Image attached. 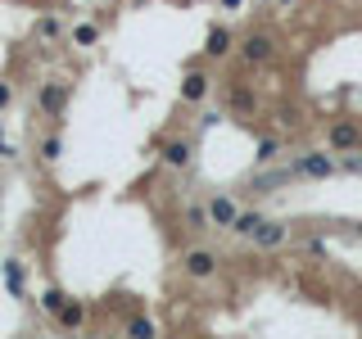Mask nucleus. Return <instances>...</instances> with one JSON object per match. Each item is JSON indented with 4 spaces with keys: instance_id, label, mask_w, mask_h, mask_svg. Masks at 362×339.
<instances>
[{
    "instance_id": "1",
    "label": "nucleus",
    "mask_w": 362,
    "mask_h": 339,
    "mask_svg": "<svg viewBox=\"0 0 362 339\" xmlns=\"http://www.w3.org/2000/svg\"><path fill=\"white\" fill-rule=\"evenodd\" d=\"M335 150H308V154H299V159L290 163V172L294 177H308V181H326V177H335Z\"/></svg>"
},
{
    "instance_id": "2",
    "label": "nucleus",
    "mask_w": 362,
    "mask_h": 339,
    "mask_svg": "<svg viewBox=\"0 0 362 339\" xmlns=\"http://www.w3.org/2000/svg\"><path fill=\"white\" fill-rule=\"evenodd\" d=\"M326 145H331L335 154L358 150V145H362V127H358L354 118H335V122H331V131H326Z\"/></svg>"
},
{
    "instance_id": "3",
    "label": "nucleus",
    "mask_w": 362,
    "mask_h": 339,
    "mask_svg": "<svg viewBox=\"0 0 362 339\" xmlns=\"http://www.w3.org/2000/svg\"><path fill=\"white\" fill-rule=\"evenodd\" d=\"M181 271L195 276V280H208L217 271V254L213 249H186V254H181Z\"/></svg>"
},
{
    "instance_id": "4",
    "label": "nucleus",
    "mask_w": 362,
    "mask_h": 339,
    "mask_svg": "<svg viewBox=\"0 0 362 339\" xmlns=\"http://www.w3.org/2000/svg\"><path fill=\"white\" fill-rule=\"evenodd\" d=\"M276 55V41L268 32H254V36H245V45H240V59L249 64V68H263Z\"/></svg>"
},
{
    "instance_id": "5",
    "label": "nucleus",
    "mask_w": 362,
    "mask_h": 339,
    "mask_svg": "<svg viewBox=\"0 0 362 339\" xmlns=\"http://www.w3.org/2000/svg\"><path fill=\"white\" fill-rule=\"evenodd\" d=\"M208 217H213V226L231 231L236 217H240V203H236L231 195H213V199H208Z\"/></svg>"
},
{
    "instance_id": "6",
    "label": "nucleus",
    "mask_w": 362,
    "mask_h": 339,
    "mask_svg": "<svg viewBox=\"0 0 362 339\" xmlns=\"http://www.w3.org/2000/svg\"><path fill=\"white\" fill-rule=\"evenodd\" d=\"M285 240H290V222H263L259 236H254V245L259 249H281Z\"/></svg>"
},
{
    "instance_id": "7",
    "label": "nucleus",
    "mask_w": 362,
    "mask_h": 339,
    "mask_svg": "<svg viewBox=\"0 0 362 339\" xmlns=\"http://www.w3.org/2000/svg\"><path fill=\"white\" fill-rule=\"evenodd\" d=\"M64 100H68V86H64V82H50L41 95H36L41 113H50V118H59V113H64Z\"/></svg>"
},
{
    "instance_id": "8",
    "label": "nucleus",
    "mask_w": 362,
    "mask_h": 339,
    "mask_svg": "<svg viewBox=\"0 0 362 339\" xmlns=\"http://www.w3.org/2000/svg\"><path fill=\"white\" fill-rule=\"evenodd\" d=\"M204 55H208V59L231 55V32H226V27H213V32H208V41H204Z\"/></svg>"
},
{
    "instance_id": "9",
    "label": "nucleus",
    "mask_w": 362,
    "mask_h": 339,
    "mask_svg": "<svg viewBox=\"0 0 362 339\" xmlns=\"http://www.w3.org/2000/svg\"><path fill=\"white\" fill-rule=\"evenodd\" d=\"M204 95H208V77L204 73H190L186 82H181V100H186V104H199Z\"/></svg>"
},
{
    "instance_id": "10",
    "label": "nucleus",
    "mask_w": 362,
    "mask_h": 339,
    "mask_svg": "<svg viewBox=\"0 0 362 339\" xmlns=\"http://www.w3.org/2000/svg\"><path fill=\"white\" fill-rule=\"evenodd\" d=\"M164 163L168 168H190V140H168L164 145Z\"/></svg>"
},
{
    "instance_id": "11",
    "label": "nucleus",
    "mask_w": 362,
    "mask_h": 339,
    "mask_svg": "<svg viewBox=\"0 0 362 339\" xmlns=\"http://www.w3.org/2000/svg\"><path fill=\"white\" fill-rule=\"evenodd\" d=\"M55 322H59L64 331H78V326L87 322V308H82V303H73V298H68V303H64L59 312H55Z\"/></svg>"
},
{
    "instance_id": "12",
    "label": "nucleus",
    "mask_w": 362,
    "mask_h": 339,
    "mask_svg": "<svg viewBox=\"0 0 362 339\" xmlns=\"http://www.w3.org/2000/svg\"><path fill=\"white\" fill-rule=\"evenodd\" d=\"M263 222H268L263 212H240L231 231H236V236H245V240H254V236H259V226H263Z\"/></svg>"
},
{
    "instance_id": "13",
    "label": "nucleus",
    "mask_w": 362,
    "mask_h": 339,
    "mask_svg": "<svg viewBox=\"0 0 362 339\" xmlns=\"http://www.w3.org/2000/svg\"><path fill=\"white\" fill-rule=\"evenodd\" d=\"M186 226H190V231H213V217H208V208L190 203V208H186Z\"/></svg>"
},
{
    "instance_id": "14",
    "label": "nucleus",
    "mask_w": 362,
    "mask_h": 339,
    "mask_svg": "<svg viewBox=\"0 0 362 339\" xmlns=\"http://www.w3.org/2000/svg\"><path fill=\"white\" fill-rule=\"evenodd\" d=\"M5 285H9V294H23V267H18V263H5Z\"/></svg>"
},
{
    "instance_id": "15",
    "label": "nucleus",
    "mask_w": 362,
    "mask_h": 339,
    "mask_svg": "<svg viewBox=\"0 0 362 339\" xmlns=\"http://www.w3.org/2000/svg\"><path fill=\"white\" fill-rule=\"evenodd\" d=\"M64 303H68V294H64V289H45V294H41V308H45V312H59Z\"/></svg>"
},
{
    "instance_id": "16",
    "label": "nucleus",
    "mask_w": 362,
    "mask_h": 339,
    "mask_svg": "<svg viewBox=\"0 0 362 339\" xmlns=\"http://www.w3.org/2000/svg\"><path fill=\"white\" fill-rule=\"evenodd\" d=\"M59 154H64V140H59V136H45V140H41V159H45V163H55Z\"/></svg>"
},
{
    "instance_id": "17",
    "label": "nucleus",
    "mask_w": 362,
    "mask_h": 339,
    "mask_svg": "<svg viewBox=\"0 0 362 339\" xmlns=\"http://www.w3.org/2000/svg\"><path fill=\"white\" fill-rule=\"evenodd\" d=\"M127 335H136V339L154 335V322H150V317H131V322H127Z\"/></svg>"
},
{
    "instance_id": "18",
    "label": "nucleus",
    "mask_w": 362,
    "mask_h": 339,
    "mask_svg": "<svg viewBox=\"0 0 362 339\" xmlns=\"http://www.w3.org/2000/svg\"><path fill=\"white\" fill-rule=\"evenodd\" d=\"M95 36H100V27H95V23L73 27V41H78V45H95Z\"/></svg>"
},
{
    "instance_id": "19",
    "label": "nucleus",
    "mask_w": 362,
    "mask_h": 339,
    "mask_svg": "<svg viewBox=\"0 0 362 339\" xmlns=\"http://www.w3.org/2000/svg\"><path fill=\"white\" fill-rule=\"evenodd\" d=\"M276 154H281V140H272V136H268V140H259V154H254V159H259V163H272Z\"/></svg>"
},
{
    "instance_id": "20",
    "label": "nucleus",
    "mask_w": 362,
    "mask_h": 339,
    "mask_svg": "<svg viewBox=\"0 0 362 339\" xmlns=\"http://www.w3.org/2000/svg\"><path fill=\"white\" fill-rule=\"evenodd\" d=\"M340 168H345V172H358V177H362V145L345 154V163H340Z\"/></svg>"
},
{
    "instance_id": "21",
    "label": "nucleus",
    "mask_w": 362,
    "mask_h": 339,
    "mask_svg": "<svg viewBox=\"0 0 362 339\" xmlns=\"http://www.w3.org/2000/svg\"><path fill=\"white\" fill-rule=\"evenodd\" d=\"M36 36H41V41H55V36H59V23H55V18H41V23H36Z\"/></svg>"
},
{
    "instance_id": "22",
    "label": "nucleus",
    "mask_w": 362,
    "mask_h": 339,
    "mask_svg": "<svg viewBox=\"0 0 362 339\" xmlns=\"http://www.w3.org/2000/svg\"><path fill=\"white\" fill-rule=\"evenodd\" d=\"M231 109L249 113V109H254V95H249V91H231Z\"/></svg>"
},
{
    "instance_id": "23",
    "label": "nucleus",
    "mask_w": 362,
    "mask_h": 339,
    "mask_svg": "<svg viewBox=\"0 0 362 339\" xmlns=\"http://www.w3.org/2000/svg\"><path fill=\"white\" fill-rule=\"evenodd\" d=\"M9 100H14V86H9V82H0V109H5Z\"/></svg>"
},
{
    "instance_id": "24",
    "label": "nucleus",
    "mask_w": 362,
    "mask_h": 339,
    "mask_svg": "<svg viewBox=\"0 0 362 339\" xmlns=\"http://www.w3.org/2000/svg\"><path fill=\"white\" fill-rule=\"evenodd\" d=\"M0 154H14V150H9V140H5V136H0Z\"/></svg>"
},
{
    "instance_id": "25",
    "label": "nucleus",
    "mask_w": 362,
    "mask_h": 339,
    "mask_svg": "<svg viewBox=\"0 0 362 339\" xmlns=\"http://www.w3.org/2000/svg\"><path fill=\"white\" fill-rule=\"evenodd\" d=\"M276 5H281V9H290V5H299V0H276Z\"/></svg>"
},
{
    "instance_id": "26",
    "label": "nucleus",
    "mask_w": 362,
    "mask_h": 339,
    "mask_svg": "<svg viewBox=\"0 0 362 339\" xmlns=\"http://www.w3.org/2000/svg\"><path fill=\"white\" fill-rule=\"evenodd\" d=\"M222 5H226V9H240V0H222Z\"/></svg>"
}]
</instances>
